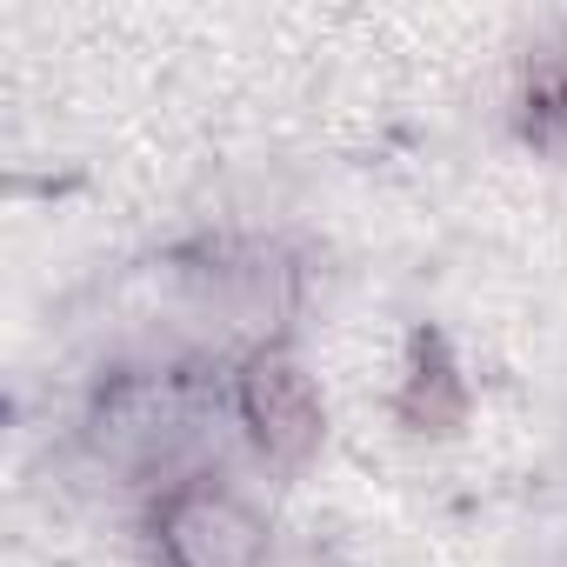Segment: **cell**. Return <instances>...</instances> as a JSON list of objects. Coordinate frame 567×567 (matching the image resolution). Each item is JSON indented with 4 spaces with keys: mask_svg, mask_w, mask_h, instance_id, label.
<instances>
[{
    "mask_svg": "<svg viewBox=\"0 0 567 567\" xmlns=\"http://www.w3.org/2000/svg\"><path fill=\"white\" fill-rule=\"evenodd\" d=\"M240 414L274 461H308L321 447V394L288 354H254L240 374Z\"/></svg>",
    "mask_w": 567,
    "mask_h": 567,
    "instance_id": "obj_1",
    "label": "cell"
},
{
    "mask_svg": "<svg viewBox=\"0 0 567 567\" xmlns=\"http://www.w3.org/2000/svg\"><path fill=\"white\" fill-rule=\"evenodd\" d=\"M254 547V520L220 494H181L167 507V554L181 567H247Z\"/></svg>",
    "mask_w": 567,
    "mask_h": 567,
    "instance_id": "obj_2",
    "label": "cell"
},
{
    "mask_svg": "<svg viewBox=\"0 0 567 567\" xmlns=\"http://www.w3.org/2000/svg\"><path fill=\"white\" fill-rule=\"evenodd\" d=\"M467 414V394H461V374L441 348V334H421L414 341V368H408V388H401V421L414 434H454Z\"/></svg>",
    "mask_w": 567,
    "mask_h": 567,
    "instance_id": "obj_3",
    "label": "cell"
},
{
    "mask_svg": "<svg viewBox=\"0 0 567 567\" xmlns=\"http://www.w3.org/2000/svg\"><path fill=\"white\" fill-rule=\"evenodd\" d=\"M527 141L534 147H567V74L560 68H540L527 81Z\"/></svg>",
    "mask_w": 567,
    "mask_h": 567,
    "instance_id": "obj_4",
    "label": "cell"
}]
</instances>
